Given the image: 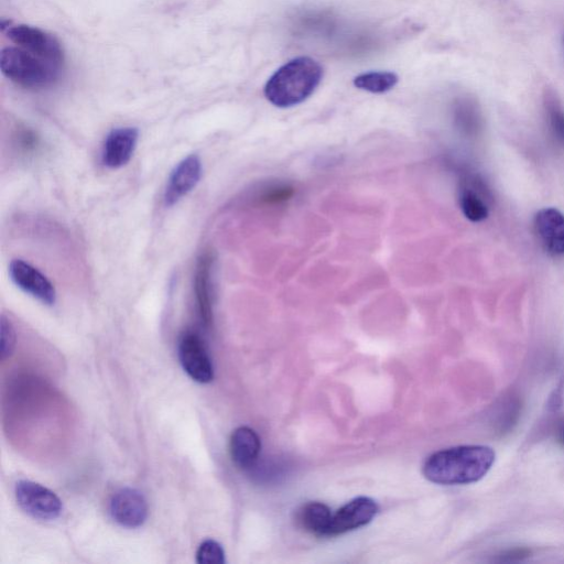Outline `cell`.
<instances>
[{"label": "cell", "instance_id": "obj_18", "mask_svg": "<svg viewBox=\"0 0 564 564\" xmlns=\"http://www.w3.org/2000/svg\"><path fill=\"white\" fill-rule=\"evenodd\" d=\"M520 411H522V404L517 397L505 398L496 411L494 426L497 432L503 435L512 430L519 419Z\"/></svg>", "mask_w": 564, "mask_h": 564}, {"label": "cell", "instance_id": "obj_10", "mask_svg": "<svg viewBox=\"0 0 564 564\" xmlns=\"http://www.w3.org/2000/svg\"><path fill=\"white\" fill-rule=\"evenodd\" d=\"M202 176V164L197 155H191L179 162L172 170L165 192L168 206L175 205L198 186Z\"/></svg>", "mask_w": 564, "mask_h": 564}, {"label": "cell", "instance_id": "obj_11", "mask_svg": "<svg viewBox=\"0 0 564 564\" xmlns=\"http://www.w3.org/2000/svg\"><path fill=\"white\" fill-rule=\"evenodd\" d=\"M535 229L545 251L552 257L564 256V214L555 208L540 210Z\"/></svg>", "mask_w": 564, "mask_h": 564}, {"label": "cell", "instance_id": "obj_24", "mask_svg": "<svg viewBox=\"0 0 564 564\" xmlns=\"http://www.w3.org/2000/svg\"><path fill=\"white\" fill-rule=\"evenodd\" d=\"M19 137L21 139V146H23L27 150H34L38 145L36 135L32 132H29V130H24V132L21 133Z\"/></svg>", "mask_w": 564, "mask_h": 564}, {"label": "cell", "instance_id": "obj_9", "mask_svg": "<svg viewBox=\"0 0 564 564\" xmlns=\"http://www.w3.org/2000/svg\"><path fill=\"white\" fill-rule=\"evenodd\" d=\"M9 274L14 284L25 294L46 306H53L56 303V289L51 281L34 266L24 260L16 259L10 263Z\"/></svg>", "mask_w": 564, "mask_h": 564}, {"label": "cell", "instance_id": "obj_19", "mask_svg": "<svg viewBox=\"0 0 564 564\" xmlns=\"http://www.w3.org/2000/svg\"><path fill=\"white\" fill-rule=\"evenodd\" d=\"M548 123L553 137L564 146V112L555 96L546 97Z\"/></svg>", "mask_w": 564, "mask_h": 564}, {"label": "cell", "instance_id": "obj_12", "mask_svg": "<svg viewBox=\"0 0 564 564\" xmlns=\"http://www.w3.org/2000/svg\"><path fill=\"white\" fill-rule=\"evenodd\" d=\"M139 133L136 128H117L107 136L103 147V164L111 169L122 168L134 156Z\"/></svg>", "mask_w": 564, "mask_h": 564}, {"label": "cell", "instance_id": "obj_2", "mask_svg": "<svg viewBox=\"0 0 564 564\" xmlns=\"http://www.w3.org/2000/svg\"><path fill=\"white\" fill-rule=\"evenodd\" d=\"M323 78L322 65L311 58L289 61L276 71L265 86L266 99L279 108L299 105L317 90Z\"/></svg>", "mask_w": 564, "mask_h": 564}, {"label": "cell", "instance_id": "obj_22", "mask_svg": "<svg viewBox=\"0 0 564 564\" xmlns=\"http://www.w3.org/2000/svg\"><path fill=\"white\" fill-rule=\"evenodd\" d=\"M0 336H2V360L12 356L16 345V332L14 325L5 316L0 322Z\"/></svg>", "mask_w": 564, "mask_h": 564}, {"label": "cell", "instance_id": "obj_5", "mask_svg": "<svg viewBox=\"0 0 564 564\" xmlns=\"http://www.w3.org/2000/svg\"><path fill=\"white\" fill-rule=\"evenodd\" d=\"M179 360L181 366L194 382L209 384L214 379V367L211 357L198 334L187 332L179 342Z\"/></svg>", "mask_w": 564, "mask_h": 564}, {"label": "cell", "instance_id": "obj_25", "mask_svg": "<svg viewBox=\"0 0 564 564\" xmlns=\"http://www.w3.org/2000/svg\"><path fill=\"white\" fill-rule=\"evenodd\" d=\"M558 440L564 446V420L561 422V425L558 429Z\"/></svg>", "mask_w": 564, "mask_h": 564}, {"label": "cell", "instance_id": "obj_17", "mask_svg": "<svg viewBox=\"0 0 564 564\" xmlns=\"http://www.w3.org/2000/svg\"><path fill=\"white\" fill-rule=\"evenodd\" d=\"M398 83V77L393 72H368L354 79L357 89L383 94L393 90Z\"/></svg>", "mask_w": 564, "mask_h": 564}, {"label": "cell", "instance_id": "obj_7", "mask_svg": "<svg viewBox=\"0 0 564 564\" xmlns=\"http://www.w3.org/2000/svg\"><path fill=\"white\" fill-rule=\"evenodd\" d=\"M110 513L114 522L118 525L135 529L146 523L149 508L143 493L136 488L125 487L113 495Z\"/></svg>", "mask_w": 564, "mask_h": 564}, {"label": "cell", "instance_id": "obj_15", "mask_svg": "<svg viewBox=\"0 0 564 564\" xmlns=\"http://www.w3.org/2000/svg\"><path fill=\"white\" fill-rule=\"evenodd\" d=\"M212 258L204 254L199 259L197 273H195V297H197L198 311L202 323L209 327L213 320L211 295Z\"/></svg>", "mask_w": 564, "mask_h": 564}, {"label": "cell", "instance_id": "obj_8", "mask_svg": "<svg viewBox=\"0 0 564 564\" xmlns=\"http://www.w3.org/2000/svg\"><path fill=\"white\" fill-rule=\"evenodd\" d=\"M378 513V505L370 497H357L333 514L328 537L341 536L372 522Z\"/></svg>", "mask_w": 564, "mask_h": 564}, {"label": "cell", "instance_id": "obj_13", "mask_svg": "<svg viewBox=\"0 0 564 564\" xmlns=\"http://www.w3.org/2000/svg\"><path fill=\"white\" fill-rule=\"evenodd\" d=\"M490 200V192L481 180L468 178L462 181L459 204L466 219L473 223L485 221L490 215Z\"/></svg>", "mask_w": 564, "mask_h": 564}, {"label": "cell", "instance_id": "obj_3", "mask_svg": "<svg viewBox=\"0 0 564 564\" xmlns=\"http://www.w3.org/2000/svg\"><path fill=\"white\" fill-rule=\"evenodd\" d=\"M5 77L27 89H42L56 82L61 67L23 48H6L0 53Z\"/></svg>", "mask_w": 564, "mask_h": 564}, {"label": "cell", "instance_id": "obj_6", "mask_svg": "<svg viewBox=\"0 0 564 564\" xmlns=\"http://www.w3.org/2000/svg\"><path fill=\"white\" fill-rule=\"evenodd\" d=\"M7 37L19 48L36 54L43 60L62 67L64 56L60 42L53 36L36 27L19 25L10 28Z\"/></svg>", "mask_w": 564, "mask_h": 564}, {"label": "cell", "instance_id": "obj_4", "mask_svg": "<svg viewBox=\"0 0 564 564\" xmlns=\"http://www.w3.org/2000/svg\"><path fill=\"white\" fill-rule=\"evenodd\" d=\"M15 496L19 507L32 518L54 520L62 514L60 497L39 483L19 481L15 487Z\"/></svg>", "mask_w": 564, "mask_h": 564}, {"label": "cell", "instance_id": "obj_1", "mask_svg": "<svg viewBox=\"0 0 564 564\" xmlns=\"http://www.w3.org/2000/svg\"><path fill=\"white\" fill-rule=\"evenodd\" d=\"M495 452L484 446H464L433 453L423 465V475L440 485H466L479 482L490 472Z\"/></svg>", "mask_w": 564, "mask_h": 564}, {"label": "cell", "instance_id": "obj_20", "mask_svg": "<svg viewBox=\"0 0 564 564\" xmlns=\"http://www.w3.org/2000/svg\"><path fill=\"white\" fill-rule=\"evenodd\" d=\"M225 551L220 542L208 539L202 542L197 551L199 564H224Z\"/></svg>", "mask_w": 564, "mask_h": 564}, {"label": "cell", "instance_id": "obj_21", "mask_svg": "<svg viewBox=\"0 0 564 564\" xmlns=\"http://www.w3.org/2000/svg\"><path fill=\"white\" fill-rule=\"evenodd\" d=\"M457 121L469 132H474L480 126V114L477 108L470 101H462L457 106Z\"/></svg>", "mask_w": 564, "mask_h": 564}, {"label": "cell", "instance_id": "obj_14", "mask_svg": "<svg viewBox=\"0 0 564 564\" xmlns=\"http://www.w3.org/2000/svg\"><path fill=\"white\" fill-rule=\"evenodd\" d=\"M260 450L262 441L252 428L240 427L232 433L230 453L238 468L252 470L259 459Z\"/></svg>", "mask_w": 564, "mask_h": 564}, {"label": "cell", "instance_id": "obj_16", "mask_svg": "<svg viewBox=\"0 0 564 564\" xmlns=\"http://www.w3.org/2000/svg\"><path fill=\"white\" fill-rule=\"evenodd\" d=\"M332 512L329 506L312 502L303 505L297 513V522L302 529L318 537H328L332 520Z\"/></svg>", "mask_w": 564, "mask_h": 564}, {"label": "cell", "instance_id": "obj_23", "mask_svg": "<svg viewBox=\"0 0 564 564\" xmlns=\"http://www.w3.org/2000/svg\"><path fill=\"white\" fill-rule=\"evenodd\" d=\"M531 556V551L526 548H515L511 550H507L501 553V555L497 556L495 561L497 562H518L523 561Z\"/></svg>", "mask_w": 564, "mask_h": 564}]
</instances>
